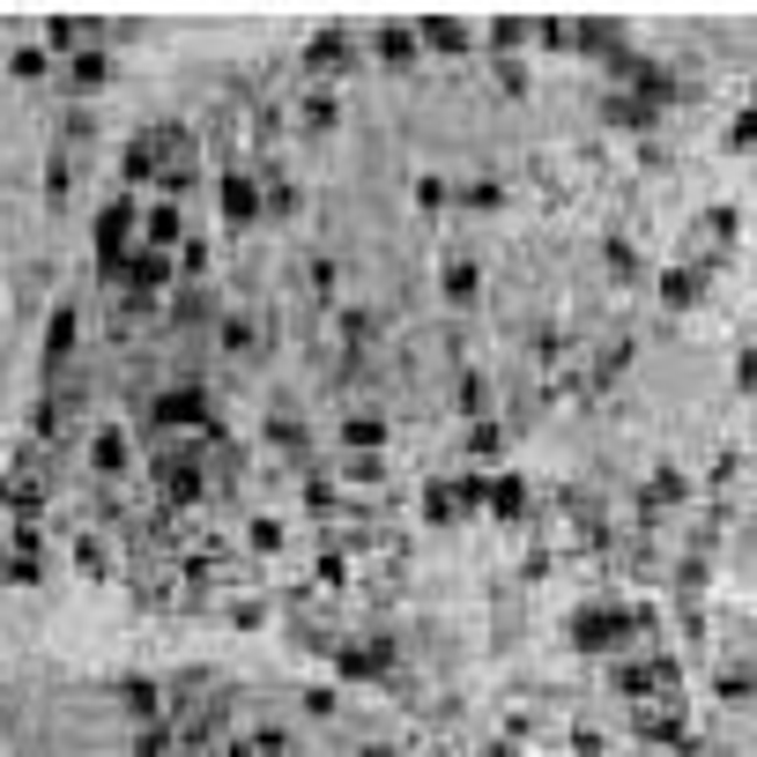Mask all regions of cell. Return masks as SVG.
Instances as JSON below:
<instances>
[{
	"label": "cell",
	"instance_id": "1",
	"mask_svg": "<svg viewBox=\"0 0 757 757\" xmlns=\"http://www.w3.org/2000/svg\"><path fill=\"white\" fill-rule=\"evenodd\" d=\"M638 638V616L624 610V602H586L580 616H572V646L594 661H624V646Z\"/></svg>",
	"mask_w": 757,
	"mask_h": 757
},
{
	"label": "cell",
	"instance_id": "2",
	"mask_svg": "<svg viewBox=\"0 0 757 757\" xmlns=\"http://www.w3.org/2000/svg\"><path fill=\"white\" fill-rule=\"evenodd\" d=\"M610 684L616 698H661V690H684V668H676V654H654V661H610Z\"/></svg>",
	"mask_w": 757,
	"mask_h": 757
},
{
	"label": "cell",
	"instance_id": "3",
	"mask_svg": "<svg viewBox=\"0 0 757 757\" xmlns=\"http://www.w3.org/2000/svg\"><path fill=\"white\" fill-rule=\"evenodd\" d=\"M632 728L646 735V743H684V690L638 698V706H632Z\"/></svg>",
	"mask_w": 757,
	"mask_h": 757
},
{
	"label": "cell",
	"instance_id": "4",
	"mask_svg": "<svg viewBox=\"0 0 757 757\" xmlns=\"http://www.w3.org/2000/svg\"><path fill=\"white\" fill-rule=\"evenodd\" d=\"M98 253H104V275H112L126 253H134V194L104 201V216H98Z\"/></svg>",
	"mask_w": 757,
	"mask_h": 757
},
{
	"label": "cell",
	"instance_id": "5",
	"mask_svg": "<svg viewBox=\"0 0 757 757\" xmlns=\"http://www.w3.org/2000/svg\"><path fill=\"white\" fill-rule=\"evenodd\" d=\"M223 216L260 223V172H253V164H231V172H223Z\"/></svg>",
	"mask_w": 757,
	"mask_h": 757
},
{
	"label": "cell",
	"instance_id": "6",
	"mask_svg": "<svg viewBox=\"0 0 757 757\" xmlns=\"http://www.w3.org/2000/svg\"><path fill=\"white\" fill-rule=\"evenodd\" d=\"M142 245L149 253H172V245H186V216H178V201H156L142 216Z\"/></svg>",
	"mask_w": 757,
	"mask_h": 757
},
{
	"label": "cell",
	"instance_id": "7",
	"mask_svg": "<svg viewBox=\"0 0 757 757\" xmlns=\"http://www.w3.org/2000/svg\"><path fill=\"white\" fill-rule=\"evenodd\" d=\"M698 297H706V268H668L661 275V305H668V313H690Z\"/></svg>",
	"mask_w": 757,
	"mask_h": 757
},
{
	"label": "cell",
	"instance_id": "8",
	"mask_svg": "<svg viewBox=\"0 0 757 757\" xmlns=\"http://www.w3.org/2000/svg\"><path fill=\"white\" fill-rule=\"evenodd\" d=\"M483 513H498L505 528H520V520H528V483H520V475H498L490 498H483Z\"/></svg>",
	"mask_w": 757,
	"mask_h": 757
},
{
	"label": "cell",
	"instance_id": "9",
	"mask_svg": "<svg viewBox=\"0 0 757 757\" xmlns=\"http://www.w3.org/2000/svg\"><path fill=\"white\" fill-rule=\"evenodd\" d=\"M120 706L149 728V720H164V684H149V676H126V684H120Z\"/></svg>",
	"mask_w": 757,
	"mask_h": 757
},
{
	"label": "cell",
	"instance_id": "10",
	"mask_svg": "<svg viewBox=\"0 0 757 757\" xmlns=\"http://www.w3.org/2000/svg\"><path fill=\"white\" fill-rule=\"evenodd\" d=\"M728 245H735V208H706V216H698V253H706V268Z\"/></svg>",
	"mask_w": 757,
	"mask_h": 757
},
{
	"label": "cell",
	"instance_id": "11",
	"mask_svg": "<svg viewBox=\"0 0 757 757\" xmlns=\"http://www.w3.org/2000/svg\"><path fill=\"white\" fill-rule=\"evenodd\" d=\"M342 60H349V30H335V23H327V30H313V45H305V68H327V74H335V68H342Z\"/></svg>",
	"mask_w": 757,
	"mask_h": 757
},
{
	"label": "cell",
	"instance_id": "12",
	"mask_svg": "<svg viewBox=\"0 0 757 757\" xmlns=\"http://www.w3.org/2000/svg\"><path fill=\"white\" fill-rule=\"evenodd\" d=\"M68 357H74V305H60V313H52V327H45V365L68 371Z\"/></svg>",
	"mask_w": 757,
	"mask_h": 757
},
{
	"label": "cell",
	"instance_id": "13",
	"mask_svg": "<svg viewBox=\"0 0 757 757\" xmlns=\"http://www.w3.org/2000/svg\"><path fill=\"white\" fill-rule=\"evenodd\" d=\"M342 439H349V453H379V446H387V416L357 409V416L342 423Z\"/></svg>",
	"mask_w": 757,
	"mask_h": 757
},
{
	"label": "cell",
	"instance_id": "14",
	"mask_svg": "<svg viewBox=\"0 0 757 757\" xmlns=\"http://www.w3.org/2000/svg\"><path fill=\"white\" fill-rule=\"evenodd\" d=\"M713 690H720L728 706H750V698H757V668H750V661H728V668L713 676Z\"/></svg>",
	"mask_w": 757,
	"mask_h": 757
},
{
	"label": "cell",
	"instance_id": "15",
	"mask_svg": "<svg viewBox=\"0 0 757 757\" xmlns=\"http://www.w3.org/2000/svg\"><path fill=\"white\" fill-rule=\"evenodd\" d=\"M416 45H431V52H461V45H468V23H461V16H431V23L416 30Z\"/></svg>",
	"mask_w": 757,
	"mask_h": 757
},
{
	"label": "cell",
	"instance_id": "16",
	"mask_svg": "<svg viewBox=\"0 0 757 757\" xmlns=\"http://www.w3.org/2000/svg\"><path fill=\"white\" fill-rule=\"evenodd\" d=\"M371 45H379V60H387V68H409V60H416V30H409V23H379V38H371Z\"/></svg>",
	"mask_w": 757,
	"mask_h": 757
},
{
	"label": "cell",
	"instance_id": "17",
	"mask_svg": "<svg viewBox=\"0 0 757 757\" xmlns=\"http://www.w3.org/2000/svg\"><path fill=\"white\" fill-rule=\"evenodd\" d=\"M104 74H112V60H104V45H82V52L68 60V82H74V90H98Z\"/></svg>",
	"mask_w": 757,
	"mask_h": 757
},
{
	"label": "cell",
	"instance_id": "18",
	"mask_svg": "<svg viewBox=\"0 0 757 757\" xmlns=\"http://www.w3.org/2000/svg\"><path fill=\"white\" fill-rule=\"evenodd\" d=\"M90 468H98L104 483H112V475H126V431H104V439L90 446Z\"/></svg>",
	"mask_w": 757,
	"mask_h": 757
},
{
	"label": "cell",
	"instance_id": "19",
	"mask_svg": "<svg viewBox=\"0 0 757 757\" xmlns=\"http://www.w3.org/2000/svg\"><path fill=\"white\" fill-rule=\"evenodd\" d=\"M335 120H342V104L327 98V90H313V98L297 104V126H305V134H327V126H335Z\"/></svg>",
	"mask_w": 757,
	"mask_h": 757
},
{
	"label": "cell",
	"instance_id": "20",
	"mask_svg": "<svg viewBox=\"0 0 757 757\" xmlns=\"http://www.w3.org/2000/svg\"><path fill=\"white\" fill-rule=\"evenodd\" d=\"M446 297H453V305H475V297H483V268H475V260H453V268H446Z\"/></svg>",
	"mask_w": 757,
	"mask_h": 757
},
{
	"label": "cell",
	"instance_id": "21",
	"mask_svg": "<svg viewBox=\"0 0 757 757\" xmlns=\"http://www.w3.org/2000/svg\"><path fill=\"white\" fill-rule=\"evenodd\" d=\"M342 483H349V490L387 483V461H371V453H349V461H342Z\"/></svg>",
	"mask_w": 757,
	"mask_h": 757
},
{
	"label": "cell",
	"instance_id": "22",
	"mask_svg": "<svg viewBox=\"0 0 757 757\" xmlns=\"http://www.w3.org/2000/svg\"><path fill=\"white\" fill-rule=\"evenodd\" d=\"M468 453H475V461H498V453H505V423H475V431H468Z\"/></svg>",
	"mask_w": 757,
	"mask_h": 757
},
{
	"label": "cell",
	"instance_id": "23",
	"mask_svg": "<svg viewBox=\"0 0 757 757\" xmlns=\"http://www.w3.org/2000/svg\"><path fill=\"white\" fill-rule=\"evenodd\" d=\"M74 572H90V580H104V572H112V557H104L98 535H74Z\"/></svg>",
	"mask_w": 757,
	"mask_h": 757
},
{
	"label": "cell",
	"instance_id": "24",
	"mask_svg": "<svg viewBox=\"0 0 757 757\" xmlns=\"http://www.w3.org/2000/svg\"><path fill=\"white\" fill-rule=\"evenodd\" d=\"M520 38H528V23H520V16H498V23H490V52H498V60H513Z\"/></svg>",
	"mask_w": 757,
	"mask_h": 757
},
{
	"label": "cell",
	"instance_id": "25",
	"mask_svg": "<svg viewBox=\"0 0 757 757\" xmlns=\"http://www.w3.org/2000/svg\"><path fill=\"white\" fill-rule=\"evenodd\" d=\"M223 349H231V357H253V319H223Z\"/></svg>",
	"mask_w": 757,
	"mask_h": 757
},
{
	"label": "cell",
	"instance_id": "26",
	"mask_svg": "<svg viewBox=\"0 0 757 757\" xmlns=\"http://www.w3.org/2000/svg\"><path fill=\"white\" fill-rule=\"evenodd\" d=\"M172 750V728H164V720H149L142 735H134V757H164Z\"/></svg>",
	"mask_w": 757,
	"mask_h": 757
},
{
	"label": "cell",
	"instance_id": "27",
	"mask_svg": "<svg viewBox=\"0 0 757 757\" xmlns=\"http://www.w3.org/2000/svg\"><path fill=\"white\" fill-rule=\"evenodd\" d=\"M610 275H616V283H638V253L624 238H610Z\"/></svg>",
	"mask_w": 757,
	"mask_h": 757
},
{
	"label": "cell",
	"instance_id": "28",
	"mask_svg": "<svg viewBox=\"0 0 757 757\" xmlns=\"http://www.w3.org/2000/svg\"><path fill=\"white\" fill-rule=\"evenodd\" d=\"M245 542H253L260 557H275V550H283V528H275V520H253V528H245Z\"/></svg>",
	"mask_w": 757,
	"mask_h": 757
},
{
	"label": "cell",
	"instance_id": "29",
	"mask_svg": "<svg viewBox=\"0 0 757 757\" xmlns=\"http://www.w3.org/2000/svg\"><path fill=\"white\" fill-rule=\"evenodd\" d=\"M245 750H253V757H290V735H283V728H260Z\"/></svg>",
	"mask_w": 757,
	"mask_h": 757
},
{
	"label": "cell",
	"instance_id": "30",
	"mask_svg": "<svg viewBox=\"0 0 757 757\" xmlns=\"http://www.w3.org/2000/svg\"><path fill=\"white\" fill-rule=\"evenodd\" d=\"M728 149H757V104H750V112H735V126H728Z\"/></svg>",
	"mask_w": 757,
	"mask_h": 757
},
{
	"label": "cell",
	"instance_id": "31",
	"mask_svg": "<svg viewBox=\"0 0 757 757\" xmlns=\"http://www.w3.org/2000/svg\"><path fill=\"white\" fill-rule=\"evenodd\" d=\"M8 68H16V82H38V74H45V52H38V45H23L16 60H8Z\"/></svg>",
	"mask_w": 757,
	"mask_h": 757
},
{
	"label": "cell",
	"instance_id": "32",
	"mask_svg": "<svg viewBox=\"0 0 757 757\" xmlns=\"http://www.w3.org/2000/svg\"><path fill=\"white\" fill-rule=\"evenodd\" d=\"M305 283H313V297L327 305V297H335V260H313V268H305Z\"/></svg>",
	"mask_w": 757,
	"mask_h": 757
},
{
	"label": "cell",
	"instance_id": "33",
	"mask_svg": "<svg viewBox=\"0 0 757 757\" xmlns=\"http://www.w3.org/2000/svg\"><path fill=\"white\" fill-rule=\"evenodd\" d=\"M178 268H186V275H208V245L186 238V245H178Z\"/></svg>",
	"mask_w": 757,
	"mask_h": 757
},
{
	"label": "cell",
	"instance_id": "34",
	"mask_svg": "<svg viewBox=\"0 0 757 757\" xmlns=\"http://www.w3.org/2000/svg\"><path fill=\"white\" fill-rule=\"evenodd\" d=\"M297 706L313 713V720H335V690H305V698H297Z\"/></svg>",
	"mask_w": 757,
	"mask_h": 757
},
{
	"label": "cell",
	"instance_id": "35",
	"mask_svg": "<svg viewBox=\"0 0 757 757\" xmlns=\"http://www.w3.org/2000/svg\"><path fill=\"white\" fill-rule=\"evenodd\" d=\"M313 580H319V586H342V557H335V550H327V557L313 564Z\"/></svg>",
	"mask_w": 757,
	"mask_h": 757
},
{
	"label": "cell",
	"instance_id": "36",
	"mask_svg": "<svg viewBox=\"0 0 757 757\" xmlns=\"http://www.w3.org/2000/svg\"><path fill=\"white\" fill-rule=\"evenodd\" d=\"M483 757H520V750H513V743H490V750H483Z\"/></svg>",
	"mask_w": 757,
	"mask_h": 757
},
{
	"label": "cell",
	"instance_id": "37",
	"mask_svg": "<svg viewBox=\"0 0 757 757\" xmlns=\"http://www.w3.org/2000/svg\"><path fill=\"white\" fill-rule=\"evenodd\" d=\"M357 757H393V750H379V743H371V750H357Z\"/></svg>",
	"mask_w": 757,
	"mask_h": 757
},
{
	"label": "cell",
	"instance_id": "38",
	"mask_svg": "<svg viewBox=\"0 0 757 757\" xmlns=\"http://www.w3.org/2000/svg\"><path fill=\"white\" fill-rule=\"evenodd\" d=\"M750 542H757V513H750Z\"/></svg>",
	"mask_w": 757,
	"mask_h": 757
},
{
	"label": "cell",
	"instance_id": "39",
	"mask_svg": "<svg viewBox=\"0 0 757 757\" xmlns=\"http://www.w3.org/2000/svg\"><path fill=\"white\" fill-rule=\"evenodd\" d=\"M0 564H8V557H0Z\"/></svg>",
	"mask_w": 757,
	"mask_h": 757
}]
</instances>
